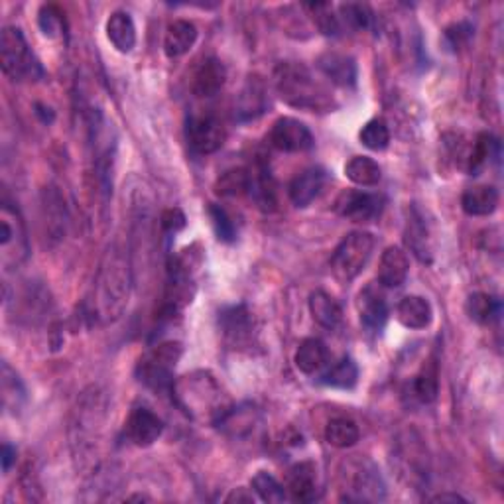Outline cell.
Returning <instances> with one entry per match:
<instances>
[{"label": "cell", "instance_id": "obj_19", "mask_svg": "<svg viewBox=\"0 0 504 504\" xmlns=\"http://www.w3.org/2000/svg\"><path fill=\"white\" fill-rule=\"evenodd\" d=\"M359 317L362 328L370 333L385 329L388 321V304L375 288H365L359 296Z\"/></svg>", "mask_w": 504, "mask_h": 504}, {"label": "cell", "instance_id": "obj_20", "mask_svg": "<svg viewBox=\"0 0 504 504\" xmlns=\"http://www.w3.org/2000/svg\"><path fill=\"white\" fill-rule=\"evenodd\" d=\"M227 81V69L223 65L221 60L209 58L205 60L198 73L193 77V93L199 99H211L215 95H219V91L225 87Z\"/></svg>", "mask_w": 504, "mask_h": 504}, {"label": "cell", "instance_id": "obj_32", "mask_svg": "<svg viewBox=\"0 0 504 504\" xmlns=\"http://www.w3.org/2000/svg\"><path fill=\"white\" fill-rule=\"evenodd\" d=\"M252 180H255V172L247 170V167L229 170L219 177L217 183H215V193L221 195V198H239V195H247L252 190Z\"/></svg>", "mask_w": 504, "mask_h": 504}, {"label": "cell", "instance_id": "obj_23", "mask_svg": "<svg viewBox=\"0 0 504 504\" xmlns=\"http://www.w3.org/2000/svg\"><path fill=\"white\" fill-rule=\"evenodd\" d=\"M404 240L406 247L414 252V256L422 263H432V242H429V231L422 215L418 213V209H412L406 223L404 231Z\"/></svg>", "mask_w": 504, "mask_h": 504}, {"label": "cell", "instance_id": "obj_40", "mask_svg": "<svg viewBox=\"0 0 504 504\" xmlns=\"http://www.w3.org/2000/svg\"><path fill=\"white\" fill-rule=\"evenodd\" d=\"M250 484H252V491L258 494V499L264 502H284L288 499L286 487H282V484H280L272 475L266 471L256 473Z\"/></svg>", "mask_w": 504, "mask_h": 504}, {"label": "cell", "instance_id": "obj_49", "mask_svg": "<svg viewBox=\"0 0 504 504\" xmlns=\"http://www.w3.org/2000/svg\"><path fill=\"white\" fill-rule=\"evenodd\" d=\"M432 502H465V499L455 492H442L437 494V497H434Z\"/></svg>", "mask_w": 504, "mask_h": 504}, {"label": "cell", "instance_id": "obj_34", "mask_svg": "<svg viewBox=\"0 0 504 504\" xmlns=\"http://www.w3.org/2000/svg\"><path fill=\"white\" fill-rule=\"evenodd\" d=\"M361 432L359 426L349 418H333L331 422L325 426V442L337 450H347L359 442Z\"/></svg>", "mask_w": 504, "mask_h": 504}, {"label": "cell", "instance_id": "obj_45", "mask_svg": "<svg viewBox=\"0 0 504 504\" xmlns=\"http://www.w3.org/2000/svg\"><path fill=\"white\" fill-rule=\"evenodd\" d=\"M160 227L166 232V235H175L185 227V215L182 209L172 207L166 209L160 217Z\"/></svg>", "mask_w": 504, "mask_h": 504}, {"label": "cell", "instance_id": "obj_11", "mask_svg": "<svg viewBox=\"0 0 504 504\" xmlns=\"http://www.w3.org/2000/svg\"><path fill=\"white\" fill-rule=\"evenodd\" d=\"M227 130L221 120L213 115L191 117L188 123V142L195 154L207 156L217 152L225 144Z\"/></svg>", "mask_w": 504, "mask_h": 504}, {"label": "cell", "instance_id": "obj_41", "mask_svg": "<svg viewBox=\"0 0 504 504\" xmlns=\"http://www.w3.org/2000/svg\"><path fill=\"white\" fill-rule=\"evenodd\" d=\"M339 24L341 28H351V30H367L372 20V14L369 11V6L349 3L339 6Z\"/></svg>", "mask_w": 504, "mask_h": 504}, {"label": "cell", "instance_id": "obj_16", "mask_svg": "<svg viewBox=\"0 0 504 504\" xmlns=\"http://www.w3.org/2000/svg\"><path fill=\"white\" fill-rule=\"evenodd\" d=\"M317 69L328 77L333 85L339 87H354L357 85V63L351 55L328 52L317 60Z\"/></svg>", "mask_w": 504, "mask_h": 504}, {"label": "cell", "instance_id": "obj_7", "mask_svg": "<svg viewBox=\"0 0 504 504\" xmlns=\"http://www.w3.org/2000/svg\"><path fill=\"white\" fill-rule=\"evenodd\" d=\"M375 237L365 231H354L345 237L331 255V270L341 282H353L372 256Z\"/></svg>", "mask_w": 504, "mask_h": 504}, {"label": "cell", "instance_id": "obj_2", "mask_svg": "<svg viewBox=\"0 0 504 504\" xmlns=\"http://www.w3.org/2000/svg\"><path fill=\"white\" fill-rule=\"evenodd\" d=\"M170 392L182 412L195 422L217 426L232 408L219 382L207 370H195L177 378Z\"/></svg>", "mask_w": 504, "mask_h": 504}, {"label": "cell", "instance_id": "obj_29", "mask_svg": "<svg viewBox=\"0 0 504 504\" xmlns=\"http://www.w3.org/2000/svg\"><path fill=\"white\" fill-rule=\"evenodd\" d=\"M499 154H500L499 140L489 133H481L477 138H475L471 150L465 158L467 170H469L471 175H477L483 167L492 160V158H499Z\"/></svg>", "mask_w": 504, "mask_h": 504}, {"label": "cell", "instance_id": "obj_25", "mask_svg": "<svg viewBox=\"0 0 504 504\" xmlns=\"http://www.w3.org/2000/svg\"><path fill=\"white\" fill-rule=\"evenodd\" d=\"M398 321L408 329H426L432 323V305L422 296H406L400 300L398 307Z\"/></svg>", "mask_w": 504, "mask_h": 504}, {"label": "cell", "instance_id": "obj_12", "mask_svg": "<svg viewBox=\"0 0 504 504\" xmlns=\"http://www.w3.org/2000/svg\"><path fill=\"white\" fill-rule=\"evenodd\" d=\"M313 134L304 123L297 118H278L272 130H270V144L276 150L288 152V154H297V152H307L313 148Z\"/></svg>", "mask_w": 504, "mask_h": 504}, {"label": "cell", "instance_id": "obj_44", "mask_svg": "<svg viewBox=\"0 0 504 504\" xmlns=\"http://www.w3.org/2000/svg\"><path fill=\"white\" fill-rule=\"evenodd\" d=\"M213 229L217 232V239L223 242H232L237 240V225L231 219V215L221 207V205H211L209 207Z\"/></svg>", "mask_w": 504, "mask_h": 504}, {"label": "cell", "instance_id": "obj_8", "mask_svg": "<svg viewBox=\"0 0 504 504\" xmlns=\"http://www.w3.org/2000/svg\"><path fill=\"white\" fill-rule=\"evenodd\" d=\"M30 255L28 245V232L24 219L18 209L11 203H3L0 209V263L4 270L20 266Z\"/></svg>", "mask_w": 504, "mask_h": 504}, {"label": "cell", "instance_id": "obj_3", "mask_svg": "<svg viewBox=\"0 0 504 504\" xmlns=\"http://www.w3.org/2000/svg\"><path fill=\"white\" fill-rule=\"evenodd\" d=\"M278 95L290 107L304 110H331L333 97L302 63H280L274 73Z\"/></svg>", "mask_w": 504, "mask_h": 504}, {"label": "cell", "instance_id": "obj_28", "mask_svg": "<svg viewBox=\"0 0 504 504\" xmlns=\"http://www.w3.org/2000/svg\"><path fill=\"white\" fill-rule=\"evenodd\" d=\"M310 312L313 320L325 329H337L343 321V310L333 296L317 290L310 296Z\"/></svg>", "mask_w": 504, "mask_h": 504}, {"label": "cell", "instance_id": "obj_4", "mask_svg": "<svg viewBox=\"0 0 504 504\" xmlns=\"http://www.w3.org/2000/svg\"><path fill=\"white\" fill-rule=\"evenodd\" d=\"M0 65L11 81H38L45 76L40 60L28 45L20 28L6 26L0 36Z\"/></svg>", "mask_w": 504, "mask_h": 504}, {"label": "cell", "instance_id": "obj_14", "mask_svg": "<svg viewBox=\"0 0 504 504\" xmlns=\"http://www.w3.org/2000/svg\"><path fill=\"white\" fill-rule=\"evenodd\" d=\"M125 432L128 435V440L133 442L136 447H150L160 440V435L164 432V422L158 414H154L150 408L138 406L130 412Z\"/></svg>", "mask_w": 504, "mask_h": 504}, {"label": "cell", "instance_id": "obj_33", "mask_svg": "<svg viewBox=\"0 0 504 504\" xmlns=\"http://www.w3.org/2000/svg\"><path fill=\"white\" fill-rule=\"evenodd\" d=\"M465 312L471 317L475 323L489 325L491 321L499 320L500 315V302L497 297L484 292H475L467 297Z\"/></svg>", "mask_w": 504, "mask_h": 504}, {"label": "cell", "instance_id": "obj_24", "mask_svg": "<svg viewBox=\"0 0 504 504\" xmlns=\"http://www.w3.org/2000/svg\"><path fill=\"white\" fill-rule=\"evenodd\" d=\"M198 42V28L190 20H175L167 26L164 38V52L167 58H182Z\"/></svg>", "mask_w": 504, "mask_h": 504}, {"label": "cell", "instance_id": "obj_15", "mask_svg": "<svg viewBox=\"0 0 504 504\" xmlns=\"http://www.w3.org/2000/svg\"><path fill=\"white\" fill-rule=\"evenodd\" d=\"M325 182H328V174H325L323 167H307L288 185V195H290L296 207H307L312 201L320 198Z\"/></svg>", "mask_w": 504, "mask_h": 504}, {"label": "cell", "instance_id": "obj_22", "mask_svg": "<svg viewBox=\"0 0 504 504\" xmlns=\"http://www.w3.org/2000/svg\"><path fill=\"white\" fill-rule=\"evenodd\" d=\"M499 190L492 185H475L461 195V207L471 217H489L499 207Z\"/></svg>", "mask_w": 504, "mask_h": 504}, {"label": "cell", "instance_id": "obj_1", "mask_svg": "<svg viewBox=\"0 0 504 504\" xmlns=\"http://www.w3.org/2000/svg\"><path fill=\"white\" fill-rule=\"evenodd\" d=\"M130 296V266L117 245L107 250L93 290L91 317L99 323H113L123 315Z\"/></svg>", "mask_w": 504, "mask_h": 504}, {"label": "cell", "instance_id": "obj_30", "mask_svg": "<svg viewBox=\"0 0 504 504\" xmlns=\"http://www.w3.org/2000/svg\"><path fill=\"white\" fill-rule=\"evenodd\" d=\"M440 392V369L432 359L427 361L412 380V396L422 404H432Z\"/></svg>", "mask_w": 504, "mask_h": 504}, {"label": "cell", "instance_id": "obj_46", "mask_svg": "<svg viewBox=\"0 0 504 504\" xmlns=\"http://www.w3.org/2000/svg\"><path fill=\"white\" fill-rule=\"evenodd\" d=\"M473 36V28L465 22L459 24H453L445 30V40L450 42V45L453 50H459L461 45H465L469 42V38Z\"/></svg>", "mask_w": 504, "mask_h": 504}, {"label": "cell", "instance_id": "obj_35", "mask_svg": "<svg viewBox=\"0 0 504 504\" xmlns=\"http://www.w3.org/2000/svg\"><path fill=\"white\" fill-rule=\"evenodd\" d=\"M26 400V388L22 380L18 378L16 372L11 369L8 362H3V404L11 412H18Z\"/></svg>", "mask_w": 504, "mask_h": 504}, {"label": "cell", "instance_id": "obj_13", "mask_svg": "<svg viewBox=\"0 0 504 504\" xmlns=\"http://www.w3.org/2000/svg\"><path fill=\"white\" fill-rule=\"evenodd\" d=\"M286 492L290 494L296 502H313L320 499L321 484L320 473L312 461L296 463L286 477Z\"/></svg>", "mask_w": 504, "mask_h": 504}, {"label": "cell", "instance_id": "obj_50", "mask_svg": "<svg viewBox=\"0 0 504 504\" xmlns=\"http://www.w3.org/2000/svg\"><path fill=\"white\" fill-rule=\"evenodd\" d=\"M36 115H38L42 118V123H52L53 120V113H52V109L50 107H45V105H36Z\"/></svg>", "mask_w": 504, "mask_h": 504}, {"label": "cell", "instance_id": "obj_36", "mask_svg": "<svg viewBox=\"0 0 504 504\" xmlns=\"http://www.w3.org/2000/svg\"><path fill=\"white\" fill-rule=\"evenodd\" d=\"M359 380V369L354 365V361L351 357H343L339 362L325 372L323 375V382L328 386L333 388H341V390H349Z\"/></svg>", "mask_w": 504, "mask_h": 504}, {"label": "cell", "instance_id": "obj_37", "mask_svg": "<svg viewBox=\"0 0 504 504\" xmlns=\"http://www.w3.org/2000/svg\"><path fill=\"white\" fill-rule=\"evenodd\" d=\"M44 211H45V219H50L45 225H48V231L53 232L55 237H61L65 232V203L61 199V195L55 190H45L44 193Z\"/></svg>", "mask_w": 504, "mask_h": 504}, {"label": "cell", "instance_id": "obj_18", "mask_svg": "<svg viewBox=\"0 0 504 504\" xmlns=\"http://www.w3.org/2000/svg\"><path fill=\"white\" fill-rule=\"evenodd\" d=\"M410 274V258L400 247H388L380 256L378 282L385 288H400Z\"/></svg>", "mask_w": 504, "mask_h": 504}, {"label": "cell", "instance_id": "obj_27", "mask_svg": "<svg viewBox=\"0 0 504 504\" xmlns=\"http://www.w3.org/2000/svg\"><path fill=\"white\" fill-rule=\"evenodd\" d=\"M294 361L296 367L300 369L304 375H315V372L328 367L329 351L321 339H305L300 343V347H297Z\"/></svg>", "mask_w": 504, "mask_h": 504}, {"label": "cell", "instance_id": "obj_17", "mask_svg": "<svg viewBox=\"0 0 504 504\" xmlns=\"http://www.w3.org/2000/svg\"><path fill=\"white\" fill-rule=\"evenodd\" d=\"M219 325L232 345H245L252 339L255 320L245 305H232L219 313Z\"/></svg>", "mask_w": 504, "mask_h": 504}, {"label": "cell", "instance_id": "obj_31", "mask_svg": "<svg viewBox=\"0 0 504 504\" xmlns=\"http://www.w3.org/2000/svg\"><path fill=\"white\" fill-rule=\"evenodd\" d=\"M345 175H347L353 183L362 185V188H375L382 180V170L378 162L372 160V158L354 156L345 164Z\"/></svg>", "mask_w": 504, "mask_h": 504}, {"label": "cell", "instance_id": "obj_26", "mask_svg": "<svg viewBox=\"0 0 504 504\" xmlns=\"http://www.w3.org/2000/svg\"><path fill=\"white\" fill-rule=\"evenodd\" d=\"M107 38L120 53H128L136 45V26L126 12H113L107 20Z\"/></svg>", "mask_w": 504, "mask_h": 504}, {"label": "cell", "instance_id": "obj_42", "mask_svg": "<svg viewBox=\"0 0 504 504\" xmlns=\"http://www.w3.org/2000/svg\"><path fill=\"white\" fill-rule=\"evenodd\" d=\"M304 8L312 12L313 22L317 28H320L321 34L337 36L341 32L339 18L333 12V6L329 3H313V4H305Z\"/></svg>", "mask_w": 504, "mask_h": 504}, {"label": "cell", "instance_id": "obj_47", "mask_svg": "<svg viewBox=\"0 0 504 504\" xmlns=\"http://www.w3.org/2000/svg\"><path fill=\"white\" fill-rule=\"evenodd\" d=\"M0 459H3V471L4 473H8V471L12 469V465L16 461V450L11 443L3 445V457H0Z\"/></svg>", "mask_w": 504, "mask_h": 504}, {"label": "cell", "instance_id": "obj_38", "mask_svg": "<svg viewBox=\"0 0 504 504\" xmlns=\"http://www.w3.org/2000/svg\"><path fill=\"white\" fill-rule=\"evenodd\" d=\"M256 412L252 408H231L227 416L217 424L221 429H225L231 435H245L252 432L256 422Z\"/></svg>", "mask_w": 504, "mask_h": 504}, {"label": "cell", "instance_id": "obj_10", "mask_svg": "<svg viewBox=\"0 0 504 504\" xmlns=\"http://www.w3.org/2000/svg\"><path fill=\"white\" fill-rule=\"evenodd\" d=\"M385 209V198L378 193L347 190L335 201V211L353 223H372Z\"/></svg>", "mask_w": 504, "mask_h": 504}, {"label": "cell", "instance_id": "obj_6", "mask_svg": "<svg viewBox=\"0 0 504 504\" xmlns=\"http://www.w3.org/2000/svg\"><path fill=\"white\" fill-rule=\"evenodd\" d=\"M183 354L182 343L166 341L148 351L136 365V377L144 386L156 392L172 390L174 369Z\"/></svg>", "mask_w": 504, "mask_h": 504}, {"label": "cell", "instance_id": "obj_21", "mask_svg": "<svg viewBox=\"0 0 504 504\" xmlns=\"http://www.w3.org/2000/svg\"><path fill=\"white\" fill-rule=\"evenodd\" d=\"M266 107H268V95H266L264 83L258 77L248 79L235 102L237 120H242V123H245V120L256 118L264 113Z\"/></svg>", "mask_w": 504, "mask_h": 504}, {"label": "cell", "instance_id": "obj_5", "mask_svg": "<svg viewBox=\"0 0 504 504\" xmlns=\"http://www.w3.org/2000/svg\"><path fill=\"white\" fill-rule=\"evenodd\" d=\"M166 272L167 280L160 317H172L191 304L195 296V268L190 250H183V255H172L167 258Z\"/></svg>", "mask_w": 504, "mask_h": 504}, {"label": "cell", "instance_id": "obj_39", "mask_svg": "<svg viewBox=\"0 0 504 504\" xmlns=\"http://www.w3.org/2000/svg\"><path fill=\"white\" fill-rule=\"evenodd\" d=\"M359 138H361V144L367 146L369 150L380 152L390 144V130L382 118H372L361 128Z\"/></svg>", "mask_w": 504, "mask_h": 504}, {"label": "cell", "instance_id": "obj_9", "mask_svg": "<svg viewBox=\"0 0 504 504\" xmlns=\"http://www.w3.org/2000/svg\"><path fill=\"white\" fill-rule=\"evenodd\" d=\"M349 473H345V479H349L347 497L343 500L354 502H372L385 499V483L378 475V469L370 461H353L347 467Z\"/></svg>", "mask_w": 504, "mask_h": 504}, {"label": "cell", "instance_id": "obj_43", "mask_svg": "<svg viewBox=\"0 0 504 504\" xmlns=\"http://www.w3.org/2000/svg\"><path fill=\"white\" fill-rule=\"evenodd\" d=\"M38 24H40V30L44 32V36H48V38H58V36H61L65 30L63 12L58 6L45 4L40 8Z\"/></svg>", "mask_w": 504, "mask_h": 504}, {"label": "cell", "instance_id": "obj_48", "mask_svg": "<svg viewBox=\"0 0 504 504\" xmlns=\"http://www.w3.org/2000/svg\"><path fill=\"white\" fill-rule=\"evenodd\" d=\"M227 502H255V497L252 492H247V489H235L227 497Z\"/></svg>", "mask_w": 504, "mask_h": 504}]
</instances>
